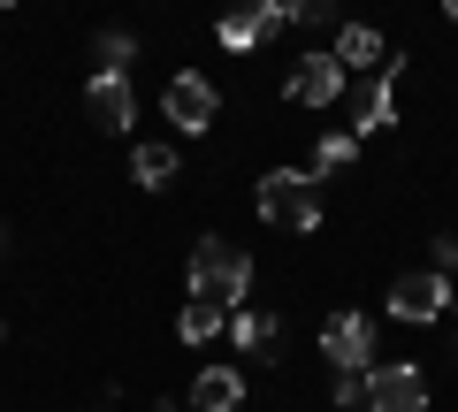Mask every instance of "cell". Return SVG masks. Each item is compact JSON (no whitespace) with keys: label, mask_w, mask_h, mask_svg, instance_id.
I'll return each instance as SVG.
<instances>
[{"label":"cell","mask_w":458,"mask_h":412,"mask_svg":"<svg viewBox=\"0 0 458 412\" xmlns=\"http://www.w3.org/2000/svg\"><path fill=\"white\" fill-rule=\"evenodd\" d=\"M131 176L146 183V191H161V183H176V153H168V146H138L131 153Z\"/></svg>","instance_id":"14"},{"label":"cell","mask_w":458,"mask_h":412,"mask_svg":"<svg viewBox=\"0 0 458 412\" xmlns=\"http://www.w3.org/2000/svg\"><path fill=\"white\" fill-rule=\"evenodd\" d=\"M367 412H428L420 366H367Z\"/></svg>","instance_id":"6"},{"label":"cell","mask_w":458,"mask_h":412,"mask_svg":"<svg viewBox=\"0 0 458 412\" xmlns=\"http://www.w3.org/2000/svg\"><path fill=\"white\" fill-rule=\"evenodd\" d=\"M397 84H405V62H382V77L360 92V122H352V138H375L397 122Z\"/></svg>","instance_id":"9"},{"label":"cell","mask_w":458,"mask_h":412,"mask_svg":"<svg viewBox=\"0 0 458 412\" xmlns=\"http://www.w3.org/2000/svg\"><path fill=\"white\" fill-rule=\"evenodd\" d=\"M131 54H138L131 31H99V38H92V77H123V69H131Z\"/></svg>","instance_id":"13"},{"label":"cell","mask_w":458,"mask_h":412,"mask_svg":"<svg viewBox=\"0 0 458 412\" xmlns=\"http://www.w3.org/2000/svg\"><path fill=\"white\" fill-rule=\"evenodd\" d=\"M283 23H298V8H283V0H252V8H229V16L214 23V38H222L229 54H252L267 31H283Z\"/></svg>","instance_id":"4"},{"label":"cell","mask_w":458,"mask_h":412,"mask_svg":"<svg viewBox=\"0 0 458 412\" xmlns=\"http://www.w3.org/2000/svg\"><path fill=\"white\" fill-rule=\"evenodd\" d=\"M245 290H252V252L222 245V237H199L191 245V298L229 321V314H245Z\"/></svg>","instance_id":"1"},{"label":"cell","mask_w":458,"mask_h":412,"mask_svg":"<svg viewBox=\"0 0 458 412\" xmlns=\"http://www.w3.org/2000/svg\"><path fill=\"white\" fill-rule=\"evenodd\" d=\"M443 306H451V275H405V282H390V314L397 321H436Z\"/></svg>","instance_id":"8"},{"label":"cell","mask_w":458,"mask_h":412,"mask_svg":"<svg viewBox=\"0 0 458 412\" xmlns=\"http://www.w3.org/2000/svg\"><path fill=\"white\" fill-rule=\"evenodd\" d=\"M328 54H336V69L352 77V69H382L390 62V38H382L375 23H336V46Z\"/></svg>","instance_id":"11"},{"label":"cell","mask_w":458,"mask_h":412,"mask_svg":"<svg viewBox=\"0 0 458 412\" xmlns=\"http://www.w3.org/2000/svg\"><path fill=\"white\" fill-rule=\"evenodd\" d=\"M451 23H458V0H451Z\"/></svg>","instance_id":"17"},{"label":"cell","mask_w":458,"mask_h":412,"mask_svg":"<svg viewBox=\"0 0 458 412\" xmlns=\"http://www.w3.org/2000/svg\"><path fill=\"white\" fill-rule=\"evenodd\" d=\"M321 351L344 374H367V366H375V321L367 314H328L321 321Z\"/></svg>","instance_id":"3"},{"label":"cell","mask_w":458,"mask_h":412,"mask_svg":"<svg viewBox=\"0 0 458 412\" xmlns=\"http://www.w3.org/2000/svg\"><path fill=\"white\" fill-rule=\"evenodd\" d=\"M283 92H291L298 107H328V99H344V69H336V54H306V62H291Z\"/></svg>","instance_id":"7"},{"label":"cell","mask_w":458,"mask_h":412,"mask_svg":"<svg viewBox=\"0 0 458 412\" xmlns=\"http://www.w3.org/2000/svg\"><path fill=\"white\" fill-rule=\"evenodd\" d=\"M451 306H458V282H451Z\"/></svg>","instance_id":"18"},{"label":"cell","mask_w":458,"mask_h":412,"mask_svg":"<svg viewBox=\"0 0 458 412\" xmlns=\"http://www.w3.org/2000/svg\"><path fill=\"white\" fill-rule=\"evenodd\" d=\"M245 405V382L229 374V366H199V382H191V412H237Z\"/></svg>","instance_id":"12"},{"label":"cell","mask_w":458,"mask_h":412,"mask_svg":"<svg viewBox=\"0 0 458 412\" xmlns=\"http://www.w3.org/2000/svg\"><path fill=\"white\" fill-rule=\"evenodd\" d=\"M252 206H260V222H276V230H298V237L321 230V191H313V176H291V168L260 176Z\"/></svg>","instance_id":"2"},{"label":"cell","mask_w":458,"mask_h":412,"mask_svg":"<svg viewBox=\"0 0 458 412\" xmlns=\"http://www.w3.org/2000/svg\"><path fill=\"white\" fill-rule=\"evenodd\" d=\"M360 161V138H321V146H313V176H344V168Z\"/></svg>","instance_id":"15"},{"label":"cell","mask_w":458,"mask_h":412,"mask_svg":"<svg viewBox=\"0 0 458 412\" xmlns=\"http://www.w3.org/2000/svg\"><path fill=\"white\" fill-rule=\"evenodd\" d=\"M451 245H458V237H451Z\"/></svg>","instance_id":"19"},{"label":"cell","mask_w":458,"mask_h":412,"mask_svg":"<svg viewBox=\"0 0 458 412\" xmlns=\"http://www.w3.org/2000/svg\"><path fill=\"white\" fill-rule=\"evenodd\" d=\"M161 107H168L176 130H214V107H222V99H214V84L199 77V69H176V77L161 84Z\"/></svg>","instance_id":"5"},{"label":"cell","mask_w":458,"mask_h":412,"mask_svg":"<svg viewBox=\"0 0 458 412\" xmlns=\"http://www.w3.org/2000/svg\"><path fill=\"white\" fill-rule=\"evenodd\" d=\"M222 329H229V321L214 314V306H199V298L183 306V321H176V336H183V344H207V336H222Z\"/></svg>","instance_id":"16"},{"label":"cell","mask_w":458,"mask_h":412,"mask_svg":"<svg viewBox=\"0 0 458 412\" xmlns=\"http://www.w3.org/2000/svg\"><path fill=\"white\" fill-rule=\"evenodd\" d=\"M84 115H92L99 130H131V115H138L131 77H92V84H84Z\"/></svg>","instance_id":"10"}]
</instances>
